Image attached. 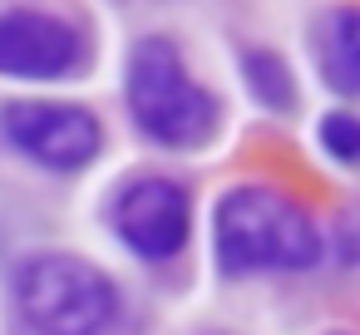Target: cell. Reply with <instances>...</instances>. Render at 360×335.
<instances>
[{"label":"cell","instance_id":"cell-5","mask_svg":"<svg viewBox=\"0 0 360 335\" xmlns=\"http://www.w3.org/2000/svg\"><path fill=\"white\" fill-rule=\"evenodd\" d=\"M109 232L134 261L163 266L193 237V197L173 178H129L109 197Z\"/></svg>","mask_w":360,"mask_h":335},{"label":"cell","instance_id":"cell-10","mask_svg":"<svg viewBox=\"0 0 360 335\" xmlns=\"http://www.w3.org/2000/svg\"><path fill=\"white\" fill-rule=\"evenodd\" d=\"M340 247H345V256H350V261H360V212L345 222V237H340Z\"/></svg>","mask_w":360,"mask_h":335},{"label":"cell","instance_id":"cell-6","mask_svg":"<svg viewBox=\"0 0 360 335\" xmlns=\"http://www.w3.org/2000/svg\"><path fill=\"white\" fill-rule=\"evenodd\" d=\"M89 60L84 35L50 11H0V79L55 84L79 74Z\"/></svg>","mask_w":360,"mask_h":335},{"label":"cell","instance_id":"cell-4","mask_svg":"<svg viewBox=\"0 0 360 335\" xmlns=\"http://www.w3.org/2000/svg\"><path fill=\"white\" fill-rule=\"evenodd\" d=\"M0 138L45 173H84L104 153L99 114L65 99H11L0 109Z\"/></svg>","mask_w":360,"mask_h":335},{"label":"cell","instance_id":"cell-1","mask_svg":"<svg viewBox=\"0 0 360 335\" xmlns=\"http://www.w3.org/2000/svg\"><path fill=\"white\" fill-rule=\"evenodd\" d=\"M316 217L266 183H237L212 207V261L222 276H291L321 261Z\"/></svg>","mask_w":360,"mask_h":335},{"label":"cell","instance_id":"cell-3","mask_svg":"<svg viewBox=\"0 0 360 335\" xmlns=\"http://www.w3.org/2000/svg\"><path fill=\"white\" fill-rule=\"evenodd\" d=\"M11 320L25 330H104L119 320V286L75 251L25 256L11 276Z\"/></svg>","mask_w":360,"mask_h":335},{"label":"cell","instance_id":"cell-9","mask_svg":"<svg viewBox=\"0 0 360 335\" xmlns=\"http://www.w3.org/2000/svg\"><path fill=\"white\" fill-rule=\"evenodd\" d=\"M316 143H321V153H326L330 163L355 168V163H360V114H345V109L326 114V119L316 124Z\"/></svg>","mask_w":360,"mask_h":335},{"label":"cell","instance_id":"cell-7","mask_svg":"<svg viewBox=\"0 0 360 335\" xmlns=\"http://www.w3.org/2000/svg\"><path fill=\"white\" fill-rule=\"evenodd\" d=\"M316 74L330 94L360 99V6H340L316 25Z\"/></svg>","mask_w":360,"mask_h":335},{"label":"cell","instance_id":"cell-8","mask_svg":"<svg viewBox=\"0 0 360 335\" xmlns=\"http://www.w3.org/2000/svg\"><path fill=\"white\" fill-rule=\"evenodd\" d=\"M242 84L252 89V99L262 109H291L296 104V79H291L286 60L271 55V50H247L242 55Z\"/></svg>","mask_w":360,"mask_h":335},{"label":"cell","instance_id":"cell-2","mask_svg":"<svg viewBox=\"0 0 360 335\" xmlns=\"http://www.w3.org/2000/svg\"><path fill=\"white\" fill-rule=\"evenodd\" d=\"M124 109L134 129L168 153H188L217 138L222 129V104L198 74L183 65L178 45L163 35H148L134 45L129 70H124Z\"/></svg>","mask_w":360,"mask_h":335}]
</instances>
